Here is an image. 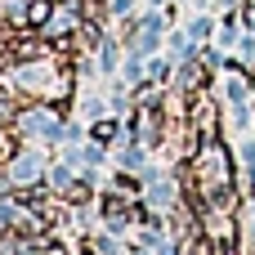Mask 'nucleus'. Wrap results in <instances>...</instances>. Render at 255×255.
<instances>
[{"mask_svg":"<svg viewBox=\"0 0 255 255\" xmlns=\"http://www.w3.org/2000/svg\"><path fill=\"white\" fill-rule=\"evenodd\" d=\"M27 18H31V22H45V18H49V0H31V4H27Z\"/></svg>","mask_w":255,"mask_h":255,"instance_id":"1","label":"nucleus"}]
</instances>
